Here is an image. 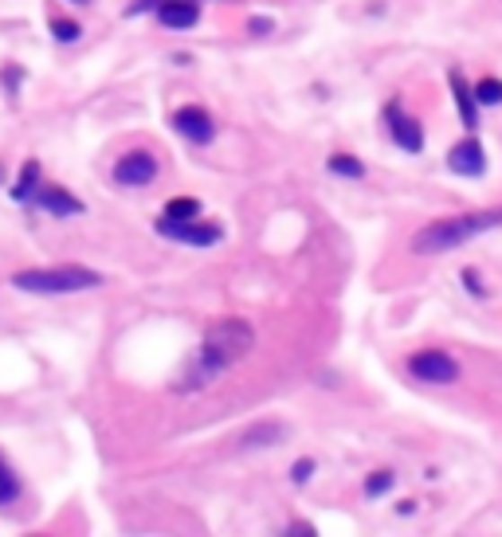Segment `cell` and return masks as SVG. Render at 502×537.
<instances>
[{
	"label": "cell",
	"mask_w": 502,
	"mask_h": 537,
	"mask_svg": "<svg viewBox=\"0 0 502 537\" xmlns=\"http://www.w3.org/2000/svg\"><path fill=\"white\" fill-rule=\"evenodd\" d=\"M251 346H255V330L248 326V321H240V318L216 321V326H208L205 341H200L197 361H192L189 369L181 373V381L173 384V389H177V392H197V389H205V384H212V381L220 377V373H228L232 365H240L243 357H248Z\"/></svg>",
	"instance_id": "6da1fadb"
},
{
	"label": "cell",
	"mask_w": 502,
	"mask_h": 537,
	"mask_svg": "<svg viewBox=\"0 0 502 537\" xmlns=\"http://www.w3.org/2000/svg\"><path fill=\"white\" fill-rule=\"evenodd\" d=\"M498 224H502V208L432 220V224H424V228L412 235V251H416V255H444V251H455L459 243L475 240V235L498 228Z\"/></svg>",
	"instance_id": "7a4b0ae2"
},
{
	"label": "cell",
	"mask_w": 502,
	"mask_h": 537,
	"mask_svg": "<svg viewBox=\"0 0 502 537\" xmlns=\"http://www.w3.org/2000/svg\"><path fill=\"white\" fill-rule=\"evenodd\" d=\"M102 278L99 271H87V267H40V271H20L13 275L16 291H31V295H75V291H91Z\"/></svg>",
	"instance_id": "3957f363"
},
{
	"label": "cell",
	"mask_w": 502,
	"mask_h": 537,
	"mask_svg": "<svg viewBox=\"0 0 502 537\" xmlns=\"http://www.w3.org/2000/svg\"><path fill=\"white\" fill-rule=\"evenodd\" d=\"M409 373L416 381H424V384H455L463 369H459V361L452 357V353L424 349V353H412V357H409Z\"/></svg>",
	"instance_id": "277c9868"
},
{
	"label": "cell",
	"mask_w": 502,
	"mask_h": 537,
	"mask_svg": "<svg viewBox=\"0 0 502 537\" xmlns=\"http://www.w3.org/2000/svg\"><path fill=\"white\" fill-rule=\"evenodd\" d=\"M157 232L169 235V240L192 243V247H212V243H220V228H216V224H200L197 216H192V220L162 216V220H157Z\"/></svg>",
	"instance_id": "5b68a950"
},
{
	"label": "cell",
	"mask_w": 502,
	"mask_h": 537,
	"mask_svg": "<svg viewBox=\"0 0 502 537\" xmlns=\"http://www.w3.org/2000/svg\"><path fill=\"white\" fill-rule=\"evenodd\" d=\"M157 177V157L149 149H130L114 161V180L122 189H137V185H149Z\"/></svg>",
	"instance_id": "8992f818"
},
{
	"label": "cell",
	"mask_w": 502,
	"mask_h": 537,
	"mask_svg": "<svg viewBox=\"0 0 502 537\" xmlns=\"http://www.w3.org/2000/svg\"><path fill=\"white\" fill-rule=\"evenodd\" d=\"M384 122H389L392 142H397L404 154H420V149H424V126L416 122L412 114H404L401 102H389V106H384Z\"/></svg>",
	"instance_id": "52a82bcc"
},
{
	"label": "cell",
	"mask_w": 502,
	"mask_h": 537,
	"mask_svg": "<svg viewBox=\"0 0 502 537\" xmlns=\"http://www.w3.org/2000/svg\"><path fill=\"white\" fill-rule=\"evenodd\" d=\"M447 169L459 177H483L487 173V149L475 142V137H463V142L452 145L447 154Z\"/></svg>",
	"instance_id": "ba28073f"
},
{
	"label": "cell",
	"mask_w": 502,
	"mask_h": 537,
	"mask_svg": "<svg viewBox=\"0 0 502 537\" xmlns=\"http://www.w3.org/2000/svg\"><path fill=\"white\" fill-rule=\"evenodd\" d=\"M173 126L197 145H208L212 137H216V122H212V114L205 110V106H185V110H177Z\"/></svg>",
	"instance_id": "9c48e42d"
},
{
	"label": "cell",
	"mask_w": 502,
	"mask_h": 537,
	"mask_svg": "<svg viewBox=\"0 0 502 537\" xmlns=\"http://www.w3.org/2000/svg\"><path fill=\"white\" fill-rule=\"evenodd\" d=\"M31 200L40 204L44 212H51V216H83V200H75L67 189H56V185H48V189H36L31 192Z\"/></svg>",
	"instance_id": "30bf717a"
},
{
	"label": "cell",
	"mask_w": 502,
	"mask_h": 537,
	"mask_svg": "<svg viewBox=\"0 0 502 537\" xmlns=\"http://www.w3.org/2000/svg\"><path fill=\"white\" fill-rule=\"evenodd\" d=\"M447 83H452V99L459 106V122L467 126V134H475L479 130V102H475V91L467 87V79L459 71L447 75Z\"/></svg>",
	"instance_id": "8fae6325"
},
{
	"label": "cell",
	"mask_w": 502,
	"mask_h": 537,
	"mask_svg": "<svg viewBox=\"0 0 502 537\" xmlns=\"http://www.w3.org/2000/svg\"><path fill=\"white\" fill-rule=\"evenodd\" d=\"M157 20L165 28H192L200 20V4L197 0H162L157 4Z\"/></svg>",
	"instance_id": "7c38bea8"
},
{
	"label": "cell",
	"mask_w": 502,
	"mask_h": 537,
	"mask_svg": "<svg viewBox=\"0 0 502 537\" xmlns=\"http://www.w3.org/2000/svg\"><path fill=\"white\" fill-rule=\"evenodd\" d=\"M330 173L349 177V180H361V177H365V165H361L354 154H334V157H330Z\"/></svg>",
	"instance_id": "4fadbf2b"
},
{
	"label": "cell",
	"mask_w": 502,
	"mask_h": 537,
	"mask_svg": "<svg viewBox=\"0 0 502 537\" xmlns=\"http://www.w3.org/2000/svg\"><path fill=\"white\" fill-rule=\"evenodd\" d=\"M36 180H40V161H24V169H20V180L13 189L16 200H31V192H36Z\"/></svg>",
	"instance_id": "5bb4252c"
},
{
	"label": "cell",
	"mask_w": 502,
	"mask_h": 537,
	"mask_svg": "<svg viewBox=\"0 0 502 537\" xmlns=\"http://www.w3.org/2000/svg\"><path fill=\"white\" fill-rule=\"evenodd\" d=\"M16 498H20V479H16V471L0 459V506H13Z\"/></svg>",
	"instance_id": "9a60e30c"
},
{
	"label": "cell",
	"mask_w": 502,
	"mask_h": 537,
	"mask_svg": "<svg viewBox=\"0 0 502 537\" xmlns=\"http://www.w3.org/2000/svg\"><path fill=\"white\" fill-rule=\"evenodd\" d=\"M475 102L479 106H502V79H495V75H490V79H483V83H475Z\"/></svg>",
	"instance_id": "2e32d148"
},
{
	"label": "cell",
	"mask_w": 502,
	"mask_h": 537,
	"mask_svg": "<svg viewBox=\"0 0 502 537\" xmlns=\"http://www.w3.org/2000/svg\"><path fill=\"white\" fill-rule=\"evenodd\" d=\"M283 436L279 424H260V427H248V436H243V447H267L275 444V439Z\"/></svg>",
	"instance_id": "e0dca14e"
},
{
	"label": "cell",
	"mask_w": 502,
	"mask_h": 537,
	"mask_svg": "<svg viewBox=\"0 0 502 537\" xmlns=\"http://www.w3.org/2000/svg\"><path fill=\"white\" fill-rule=\"evenodd\" d=\"M165 216H177V220H192V216H200V200H192V197H177V200H169V204H165Z\"/></svg>",
	"instance_id": "ac0fdd59"
},
{
	"label": "cell",
	"mask_w": 502,
	"mask_h": 537,
	"mask_svg": "<svg viewBox=\"0 0 502 537\" xmlns=\"http://www.w3.org/2000/svg\"><path fill=\"white\" fill-rule=\"evenodd\" d=\"M392 482H397L392 471H373V475L365 479V498H381L384 490H392Z\"/></svg>",
	"instance_id": "d6986e66"
},
{
	"label": "cell",
	"mask_w": 502,
	"mask_h": 537,
	"mask_svg": "<svg viewBox=\"0 0 502 537\" xmlns=\"http://www.w3.org/2000/svg\"><path fill=\"white\" fill-rule=\"evenodd\" d=\"M51 31H56L59 44H75V40L83 36V28L75 24V20H56V24H51Z\"/></svg>",
	"instance_id": "ffe728a7"
},
{
	"label": "cell",
	"mask_w": 502,
	"mask_h": 537,
	"mask_svg": "<svg viewBox=\"0 0 502 537\" xmlns=\"http://www.w3.org/2000/svg\"><path fill=\"white\" fill-rule=\"evenodd\" d=\"M311 475H314V459H298V463L291 467V479L295 482H306Z\"/></svg>",
	"instance_id": "44dd1931"
},
{
	"label": "cell",
	"mask_w": 502,
	"mask_h": 537,
	"mask_svg": "<svg viewBox=\"0 0 502 537\" xmlns=\"http://www.w3.org/2000/svg\"><path fill=\"white\" fill-rule=\"evenodd\" d=\"M463 283H467V291H471L475 298H479V295H487V291H483V283H479V271H475V267H467V271H463Z\"/></svg>",
	"instance_id": "7402d4cb"
},
{
	"label": "cell",
	"mask_w": 502,
	"mask_h": 537,
	"mask_svg": "<svg viewBox=\"0 0 502 537\" xmlns=\"http://www.w3.org/2000/svg\"><path fill=\"white\" fill-rule=\"evenodd\" d=\"M251 31H255V36H267V31H271V20H251Z\"/></svg>",
	"instance_id": "603a6c76"
},
{
	"label": "cell",
	"mask_w": 502,
	"mask_h": 537,
	"mask_svg": "<svg viewBox=\"0 0 502 537\" xmlns=\"http://www.w3.org/2000/svg\"><path fill=\"white\" fill-rule=\"evenodd\" d=\"M71 4H91V0H71Z\"/></svg>",
	"instance_id": "cb8c5ba5"
}]
</instances>
